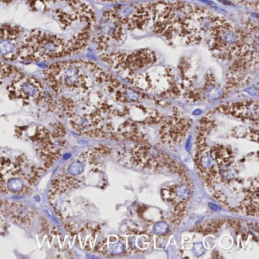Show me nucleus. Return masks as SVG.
<instances>
[{
    "label": "nucleus",
    "instance_id": "f257e3e1",
    "mask_svg": "<svg viewBox=\"0 0 259 259\" xmlns=\"http://www.w3.org/2000/svg\"><path fill=\"white\" fill-rule=\"evenodd\" d=\"M9 188L12 191H18L23 188V183L18 179H12L9 183Z\"/></svg>",
    "mask_w": 259,
    "mask_h": 259
},
{
    "label": "nucleus",
    "instance_id": "f03ea898",
    "mask_svg": "<svg viewBox=\"0 0 259 259\" xmlns=\"http://www.w3.org/2000/svg\"><path fill=\"white\" fill-rule=\"evenodd\" d=\"M81 164L78 162H74L70 165L68 167V172L72 175H78L82 171L83 167L81 165Z\"/></svg>",
    "mask_w": 259,
    "mask_h": 259
}]
</instances>
